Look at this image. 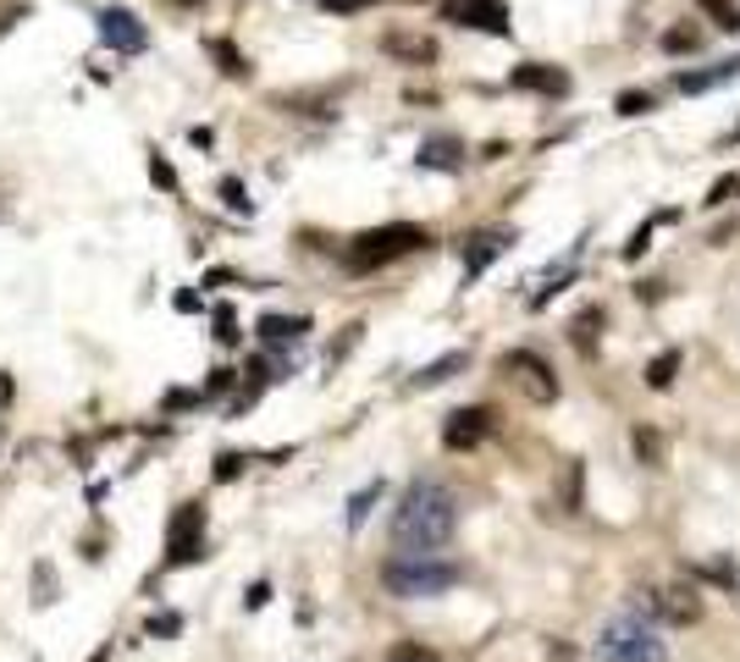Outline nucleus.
Wrapping results in <instances>:
<instances>
[{"mask_svg": "<svg viewBox=\"0 0 740 662\" xmlns=\"http://www.w3.org/2000/svg\"><path fill=\"white\" fill-rule=\"evenodd\" d=\"M459 530V497L442 480H415L392 508V547L398 552H437Z\"/></svg>", "mask_w": 740, "mask_h": 662, "instance_id": "f257e3e1", "label": "nucleus"}, {"mask_svg": "<svg viewBox=\"0 0 740 662\" xmlns=\"http://www.w3.org/2000/svg\"><path fill=\"white\" fill-rule=\"evenodd\" d=\"M459 579V563H448L442 552H392L381 563V586L392 597H442Z\"/></svg>", "mask_w": 740, "mask_h": 662, "instance_id": "f03ea898", "label": "nucleus"}, {"mask_svg": "<svg viewBox=\"0 0 740 662\" xmlns=\"http://www.w3.org/2000/svg\"><path fill=\"white\" fill-rule=\"evenodd\" d=\"M669 646L657 640V629L641 613H619L597 635V662H664Z\"/></svg>", "mask_w": 740, "mask_h": 662, "instance_id": "7ed1b4c3", "label": "nucleus"}, {"mask_svg": "<svg viewBox=\"0 0 740 662\" xmlns=\"http://www.w3.org/2000/svg\"><path fill=\"white\" fill-rule=\"evenodd\" d=\"M426 243H432L426 226L392 221V226L360 232V237L349 243V266H354V271H376V266H387V260H398V255H415V248H426Z\"/></svg>", "mask_w": 740, "mask_h": 662, "instance_id": "20e7f679", "label": "nucleus"}, {"mask_svg": "<svg viewBox=\"0 0 740 662\" xmlns=\"http://www.w3.org/2000/svg\"><path fill=\"white\" fill-rule=\"evenodd\" d=\"M630 613H646V618H664V624H696L702 618V597L696 586H669V591H635V608Z\"/></svg>", "mask_w": 740, "mask_h": 662, "instance_id": "39448f33", "label": "nucleus"}, {"mask_svg": "<svg viewBox=\"0 0 740 662\" xmlns=\"http://www.w3.org/2000/svg\"><path fill=\"white\" fill-rule=\"evenodd\" d=\"M504 376H509L531 403H553V397H558V376H553V365H547L542 354H531V348L504 354Z\"/></svg>", "mask_w": 740, "mask_h": 662, "instance_id": "423d86ee", "label": "nucleus"}, {"mask_svg": "<svg viewBox=\"0 0 740 662\" xmlns=\"http://www.w3.org/2000/svg\"><path fill=\"white\" fill-rule=\"evenodd\" d=\"M199 547H205V508H199V503H183V508L172 514V530H167V563L183 568V563L205 557Z\"/></svg>", "mask_w": 740, "mask_h": 662, "instance_id": "0eeeda50", "label": "nucleus"}, {"mask_svg": "<svg viewBox=\"0 0 740 662\" xmlns=\"http://www.w3.org/2000/svg\"><path fill=\"white\" fill-rule=\"evenodd\" d=\"M486 437H492V408H453L448 426H442V442H448L453 453H470V448H481Z\"/></svg>", "mask_w": 740, "mask_h": 662, "instance_id": "6e6552de", "label": "nucleus"}, {"mask_svg": "<svg viewBox=\"0 0 740 662\" xmlns=\"http://www.w3.org/2000/svg\"><path fill=\"white\" fill-rule=\"evenodd\" d=\"M442 12L464 28H481V34H509V12L504 0H442Z\"/></svg>", "mask_w": 740, "mask_h": 662, "instance_id": "1a4fd4ad", "label": "nucleus"}, {"mask_svg": "<svg viewBox=\"0 0 740 662\" xmlns=\"http://www.w3.org/2000/svg\"><path fill=\"white\" fill-rule=\"evenodd\" d=\"M95 23H100V39H106L111 50H122V56H138V50H144V23H138L128 7H106Z\"/></svg>", "mask_w": 740, "mask_h": 662, "instance_id": "9d476101", "label": "nucleus"}, {"mask_svg": "<svg viewBox=\"0 0 740 662\" xmlns=\"http://www.w3.org/2000/svg\"><path fill=\"white\" fill-rule=\"evenodd\" d=\"M729 77H740V56H735V61H713V66H702V72H680L675 89H680V95H707V89H718V83H729Z\"/></svg>", "mask_w": 740, "mask_h": 662, "instance_id": "9b49d317", "label": "nucleus"}, {"mask_svg": "<svg viewBox=\"0 0 740 662\" xmlns=\"http://www.w3.org/2000/svg\"><path fill=\"white\" fill-rule=\"evenodd\" d=\"M509 83H514V89H536V95H563V89H569V72H558V66H536V61H531V66H514V77H509Z\"/></svg>", "mask_w": 740, "mask_h": 662, "instance_id": "f8f14e48", "label": "nucleus"}, {"mask_svg": "<svg viewBox=\"0 0 740 662\" xmlns=\"http://www.w3.org/2000/svg\"><path fill=\"white\" fill-rule=\"evenodd\" d=\"M509 248V232H481V237H470V248H464V277H481L492 260H498Z\"/></svg>", "mask_w": 740, "mask_h": 662, "instance_id": "ddd939ff", "label": "nucleus"}, {"mask_svg": "<svg viewBox=\"0 0 740 662\" xmlns=\"http://www.w3.org/2000/svg\"><path fill=\"white\" fill-rule=\"evenodd\" d=\"M459 155H464V144H459V138H426L415 160H421V166H432V172H453Z\"/></svg>", "mask_w": 740, "mask_h": 662, "instance_id": "4468645a", "label": "nucleus"}, {"mask_svg": "<svg viewBox=\"0 0 740 662\" xmlns=\"http://www.w3.org/2000/svg\"><path fill=\"white\" fill-rule=\"evenodd\" d=\"M304 331H310V320H299V315H266L260 320V338L266 343H299Z\"/></svg>", "mask_w": 740, "mask_h": 662, "instance_id": "2eb2a0df", "label": "nucleus"}, {"mask_svg": "<svg viewBox=\"0 0 740 662\" xmlns=\"http://www.w3.org/2000/svg\"><path fill=\"white\" fill-rule=\"evenodd\" d=\"M675 376H680V348H664V354L646 365V387H652V392H669Z\"/></svg>", "mask_w": 740, "mask_h": 662, "instance_id": "dca6fc26", "label": "nucleus"}, {"mask_svg": "<svg viewBox=\"0 0 740 662\" xmlns=\"http://www.w3.org/2000/svg\"><path fill=\"white\" fill-rule=\"evenodd\" d=\"M630 442H635V458H641V464L664 469V437H657L652 426H635V437H630Z\"/></svg>", "mask_w": 740, "mask_h": 662, "instance_id": "f3484780", "label": "nucleus"}, {"mask_svg": "<svg viewBox=\"0 0 740 662\" xmlns=\"http://www.w3.org/2000/svg\"><path fill=\"white\" fill-rule=\"evenodd\" d=\"M464 365H470L464 354H442L437 365H426V370H415V387H442V381H448L453 370H464Z\"/></svg>", "mask_w": 740, "mask_h": 662, "instance_id": "a211bd4d", "label": "nucleus"}, {"mask_svg": "<svg viewBox=\"0 0 740 662\" xmlns=\"http://www.w3.org/2000/svg\"><path fill=\"white\" fill-rule=\"evenodd\" d=\"M387 50H392V56H409V61H437V45H432V39H403V34H387Z\"/></svg>", "mask_w": 740, "mask_h": 662, "instance_id": "6ab92c4d", "label": "nucleus"}, {"mask_svg": "<svg viewBox=\"0 0 740 662\" xmlns=\"http://www.w3.org/2000/svg\"><path fill=\"white\" fill-rule=\"evenodd\" d=\"M597 326H603V309H586L581 320H574V348H581V354L597 348Z\"/></svg>", "mask_w": 740, "mask_h": 662, "instance_id": "aec40b11", "label": "nucleus"}, {"mask_svg": "<svg viewBox=\"0 0 740 662\" xmlns=\"http://www.w3.org/2000/svg\"><path fill=\"white\" fill-rule=\"evenodd\" d=\"M387 662H442L432 646H415V640H403V646H392L387 651Z\"/></svg>", "mask_w": 740, "mask_h": 662, "instance_id": "412c9836", "label": "nucleus"}, {"mask_svg": "<svg viewBox=\"0 0 740 662\" xmlns=\"http://www.w3.org/2000/svg\"><path fill=\"white\" fill-rule=\"evenodd\" d=\"M210 56L221 61V72H227V77H243V72H250V61H243V56H238L232 45H221V39L210 45Z\"/></svg>", "mask_w": 740, "mask_h": 662, "instance_id": "4be33fe9", "label": "nucleus"}, {"mask_svg": "<svg viewBox=\"0 0 740 662\" xmlns=\"http://www.w3.org/2000/svg\"><path fill=\"white\" fill-rule=\"evenodd\" d=\"M652 106H657V100H652L646 89H624V95H619V117H646Z\"/></svg>", "mask_w": 740, "mask_h": 662, "instance_id": "5701e85b", "label": "nucleus"}, {"mask_svg": "<svg viewBox=\"0 0 740 662\" xmlns=\"http://www.w3.org/2000/svg\"><path fill=\"white\" fill-rule=\"evenodd\" d=\"M376 497H381V486H376V480H371V486H365V491H360V497H354V503H349V525H354V530H360V525H365V514H371V503H376Z\"/></svg>", "mask_w": 740, "mask_h": 662, "instance_id": "b1692460", "label": "nucleus"}, {"mask_svg": "<svg viewBox=\"0 0 740 662\" xmlns=\"http://www.w3.org/2000/svg\"><path fill=\"white\" fill-rule=\"evenodd\" d=\"M696 45H702L696 28H669V34H664V50H675V56H680V50H696Z\"/></svg>", "mask_w": 740, "mask_h": 662, "instance_id": "393cba45", "label": "nucleus"}, {"mask_svg": "<svg viewBox=\"0 0 740 662\" xmlns=\"http://www.w3.org/2000/svg\"><path fill=\"white\" fill-rule=\"evenodd\" d=\"M563 508L569 514L581 508V464H569V475H563Z\"/></svg>", "mask_w": 740, "mask_h": 662, "instance_id": "a878e982", "label": "nucleus"}, {"mask_svg": "<svg viewBox=\"0 0 740 662\" xmlns=\"http://www.w3.org/2000/svg\"><path fill=\"white\" fill-rule=\"evenodd\" d=\"M232 475H243V458H238V453H221V458H216V480H232Z\"/></svg>", "mask_w": 740, "mask_h": 662, "instance_id": "bb28decb", "label": "nucleus"}, {"mask_svg": "<svg viewBox=\"0 0 740 662\" xmlns=\"http://www.w3.org/2000/svg\"><path fill=\"white\" fill-rule=\"evenodd\" d=\"M729 194H740V183H735V177H718V183H713V199H707V205H724Z\"/></svg>", "mask_w": 740, "mask_h": 662, "instance_id": "cd10ccee", "label": "nucleus"}, {"mask_svg": "<svg viewBox=\"0 0 740 662\" xmlns=\"http://www.w3.org/2000/svg\"><path fill=\"white\" fill-rule=\"evenodd\" d=\"M646 243H652V226H635V237H630V243H624V255H630V260H635V255H641V248H646Z\"/></svg>", "mask_w": 740, "mask_h": 662, "instance_id": "c85d7f7f", "label": "nucleus"}, {"mask_svg": "<svg viewBox=\"0 0 740 662\" xmlns=\"http://www.w3.org/2000/svg\"><path fill=\"white\" fill-rule=\"evenodd\" d=\"M365 7H376V0H326V12H365Z\"/></svg>", "mask_w": 740, "mask_h": 662, "instance_id": "c756f323", "label": "nucleus"}, {"mask_svg": "<svg viewBox=\"0 0 740 662\" xmlns=\"http://www.w3.org/2000/svg\"><path fill=\"white\" fill-rule=\"evenodd\" d=\"M221 194H227V205H232V210H250V199H243V188H238V183H227Z\"/></svg>", "mask_w": 740, "mask_h": 662, "instance_id": "7c9ffc66", "label": "nucleus"}, {"mask_svg": "<svg viewBox=\"0 0 740 662\" xmlns=\"http://www.w3.org/2000/svg\"><path fill=\"white\" fill-rule=\"evenodd\" d=\"M718 28H729V34H740V0H729V17H724Z\"/></svg>", "mask_w": 740, "mask_h": 662, "instance_id": "2f4dec72", "label": "nucleus"}, {"mask_svg": "<svg viewBox=\"0 0 740 662\" xmlns=\"http://www.w3.org/2000/svg\"><path fill=\"white\" fill-rule=\"evenodd\" d=\"M89 662H111V646H100V651H95V657H89Z\"/></svg>", "mask_w": 740, "mask_h": 662, "instance_id": "473e14b6", "label": "nucleus"}, {"mask_svg": "<svg viewBox=\"0 0 740 662\" xmlns=\"http://www.w3.org/2000/svg\"><path fill=\"white\" fill-rule=\"evenodd\" d=\"M178 7H199V0H178Z\"/></svg>", "mask_w": 740, "mask_h": 662, "instance_id": "72a5a7b5", "label": "nucleus"}, {"mask_svg": "<svg viewBox=\"0 0 740 662\" xmlns=\"http://www.w3.org/2000/svg\"><path fill=\"white\" fill-rule=\"evenodd\" d=\"M735 133H740V127H735Z\"/></svg>", "mask_w": 740, "mask_h": 662, "instance_id": "f704fd0d", "label": "nucleus"}]
</instances>
